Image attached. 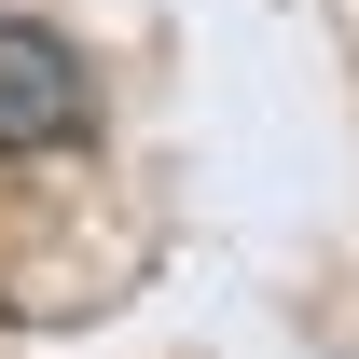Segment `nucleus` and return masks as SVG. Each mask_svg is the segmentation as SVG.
<instances>
[{
	"instance_id": "f257e3e1",
	"label": "nucleus",
	"mask_w": 359,
	"mask_h": 359,
	"mask_svg": "<svg viewBox=\"0 0 359 359\" xmlns=\"http://www.w3.org/2000/svg\"><path fill=\"white\" fill-rule=\"evenodd\" d=\"M83 125H97L83 55L55 42V28H28V14H0V166H28V152H69Z\"/></svg>"
}]
</instances>
